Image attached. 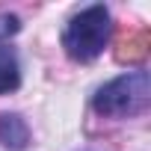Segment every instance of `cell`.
I'll return each instance as SVG.
<instances>
[{
    "instance_id": "cell-3",
    "label": "cell",
    "mask_w": 151,
    "mask_h": 151,
    "mask_svg": "<svg viewBox=\"0 0 151 151\" xmlns=\"http://www.w3.org/2000/svg\"><path fill=\"white\" fill-rule=\"evenodd\" d=\"M30 142V127L21 116L15 113H0V145L12 148V151H24Z\"/></svg>"
},
{
    "instance_id": "cell-4",
    "label": "cell",
    "mask_w": 151,
    "mask_h": 151,
    "mask_svg": "<svg viewBox=\"0 0 151 151\" xmlns=\"http://www.w3.org/2000/svg\"><path fill=\"white\" fill-rule=\"evenodd\" d=\"M18 83H21L18 56L12 53V47H6V39H0V95L18 89Z\"/></svg>"
},
{
    "instance_id": "cell-2",
    "label": "cell",
    "mask_w": 151,
    "mask_h": 151,
    "mask_svg": "<svg viewBox=\"0 0 151 151\" xmlns=\"http://www.w3.org/2000/svg\"><path fill=\"white\" fill-rule=\"evenodd\" d=\"M148 98H151V77L145 68H136L104 83L95 92L92 107L98 116H107V119H130L148 107Z\"/></svg>"
},
{
    "instance_id": "cell-1",
    "label": "cell",
    "mask_w": 151,
    "mask_h": 151,
    "mask_svg": "<svg viewBox=\"0 0 151 151\" xmlns=\"http://www.w3.org/2000/svg\"><path fill=\"white\" fill-rule=\"evenodd\" d=\"M113 36V18L110 9L101 3H92L80 9L77 15H71L62 33V47L74 62H92L104 53Z\"/></svg>"
}]
</instances>
